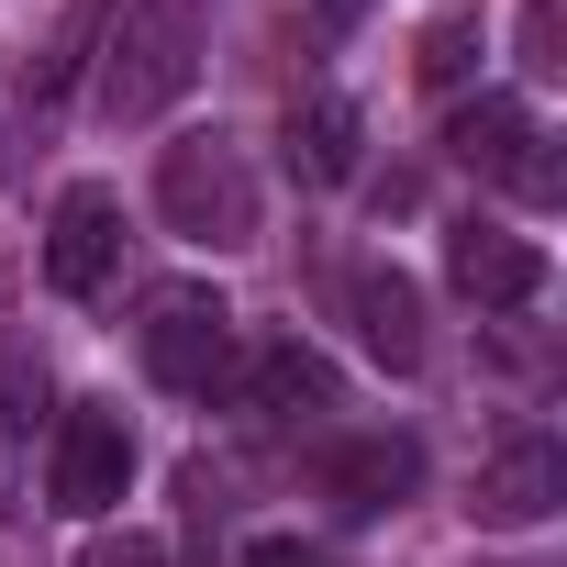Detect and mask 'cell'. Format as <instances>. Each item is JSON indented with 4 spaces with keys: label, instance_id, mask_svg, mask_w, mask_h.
Masks as SVG:
<instances>
[{
    "label": "cell",
    "instance_id": "6da1fadb",
    "mask_svg": "<svg viewBox=\"0 0 567 567\" xmlns=\"http://www.w3.org/2000/svg\"><path fill=\"white\" fill-rule=\"evenodd\" d=\"M189 79H200V0H134L123 34H112V68H101V112L156 123Z\"/></svg>",
    "mask_w": 567,
    "mask_h": 567
},
{
    "label": "cell",
    "instance_id": "7a4b0ae2",
    "mask_svg": "<svg viewBox=\"0 0 567 567\" xmlns=\"http://www.w3.org/2000/svg\"><path fill=\"white\" fill-rule=\"evenodd\" d=\"M156 212L189 245H256V167L234 134H178L156 167Z\"/></svg>",
    "mask_w": 567,
    "mask_h": 567
},
{
    "label": "cell",
    "instance_id": "3957f363",
    "mask_svg": "<svg viewBox=\"0 0 567 567\" xmlns=\"http://www.w3.org/2000/svg\"><path fill=\"white\" fill-rule=\"evenodd\" d=\"M145 368H156V390H212L223 368H234V312H223V290H156L145 301Z\"/></svg>",
    "mask_w": 567,
    "mask_h": 567
},
{
    "label": "cell",
    "instance_id": "277c9868",
    "mask_svg": "<svg viewBox=\"0 0 567 567\" xmlns=\"http://www.w3.org/2000/svg\"><path fill=\"white\" fill-rule=\"evenodd\" d=\"M123 489H134V434H123V412L79 401V412L56 423V467H45V501H56V512H112Z\"/></svg>",
    "mask_w": 567,
    "mask_h": 567
},
{
    "label": "cell",
    "instance_id": "5b68a950",
    "mask_svg": "<svg viewBox=\"0 0 567 567\" xmlns=\"http://www.w3.org/2000/svg\"><path fill=\"white\" fill-rule=\"evenodd\" d=\"M112 256H123V200L101 178H79L56 200V223H45V290L56 301H90L101 278H112Z\"/></svg>",
    "mask_w": 567,
    "mask_h": 567
},
{
    "label": "cell",
    "instance_id": "8992f818",
    "mask_svg": "<svg viewBox=\"0 0 567 567\" xmlns=\"http://www.w3.org/2000/svg\"><path fill=\"white\" fill-rule=\"evenodd\" d=\"M445 267L478 312H534L545 301V245L534 234H501V223H456L445 234Z\"/></svg>",
    "mask_w": 567,
    "mask_h": 567
},
{
    "label": "cell",
    "instance_id": "52a82bcc",
    "mask_svg": "<svg viewBox=\"0 0 567 567\" xmlns=\"http://www.w3.org/2000/svg\"><path fill=\"white\" fill-rule=\"evenodd\" d=\"M323 489H334V512L379 523V512H401V501L423 489V445H412V434H357V445L323 456Z\"/></svg>",
    "mask_w": 567,
    "mask_h": 567
},
{
    "label": "cell",
    "instance_id": "ba28073f",
    "mask_svg": "<svg viewBox=\"0 0 567 567\" xmlns=\"http://www.w3.org/2000/svg\"><path fill=\"white\" fill-rule=\"evenodd\" d=\"M567 501V456L556 434H512L489 467H478V523H545Z\"/></svg>",
    "mask_w": 567,
    "mask_h": 567
},
{
    "label": "cell",
    "instance_id": "9c48e42d",
    "mask_svg": "<svg viewBox=\"0 0 567 567\" xmlns=\"http://www.w3.org/2000/svg\"><path fill=\"white\" fill-rule=\"evenodd\" d=\"M346 312H357V346L379 368H423V290L401 267H357L346 278Z\"/></svg>",
    "mask_w": 567,
    "mask_h": 567
},
{
    "label": "cell",
    "instance_id": "30bf717a",
    "mask_svg": "<svg viewBox=\"0 0 567 567\" xmlns=\"http://www.w3.org/2000/svg\"><path fill=\"white\" fill-rule=\"evenodd\" d=\"M445 145H456V156H467L478 178H512V167H523V156L545 145V123H534V112H523L512 90H478V101H467V112L445 123Z\"/></svg>",
    "mask_w": 567,
    "mask_h": 567
},
{
    "label": "cell",
    "instance_id": "8fae6325",
    "mask_svg": "<svg viewBox=\"0 0 567 567\" xmlns=\"http://www.w3.org/2000/svg\"><path fill=\"white\" fill-rule=\"evenodd\" d=\"M245 401H256L267 423H290V412H334V368H323L301 334H278V346H256V368H245Z\"/></svg>",
    "mask_w": 567,
    "mask_h": 567
},
{
    "label": "cell",
    "instance_id": "7c38bea8",
    "mask_svg": "<svg viewBox=\"0 0 567 567\" xmlns=\"http://www.w3.org/2000/svg\"><path fill=\"white\" fill-rule=\"evenodd\" d=\"M357 134H368L357 101H346V90H312V101L290 112V167H301V178H357Z\"/></svg>",
    "mask_w": 567,
    "mask_h": 567
},
{
    "label": "cell",
    "instance_id": "4fadbf2b",
    "mask_svg": "<svg viewBox=\"0 0 567 567\" xmlns=\"http://www.w3.org/2000/svg\"><path fill=\"white\" fill-rule=\"evenodd\" d=\"M412 68H423L434 90H456V79L478 68V12H434V23H423V56H412Z\"/></svg>",
    "mask_w": 567,
    "mask_h": 567
},
{
    "label": "cell",
    "instance_id": "5bb4252c",
    "mask_svg": "<svg viewBox=\"0 0 567 567\" xmlns=\"http://www.w3.org/2000/svg\"><path fill=\"white\" fill-rule=\"evenodd\" d=\"M523 68H545V79L567 68V56H556V0H523Z\"/></svg>",
    "mask_w": 567,
    "mask_h": 567
},
{
    "label": "cell",
    "instance_id": "9a60e30c",
    "mask_svg": "<svg viewBox=\"0 0 567 567\" xmlns=\"http://www.w3.org/2000/svg\"><path fill=\"white\" fill-rule=\"evenodd\" d=\"M79 567H167V545H156V534H101Z\"/></svg>",
    "mask_w": 567,
    "mask_h": 567
},
{
    "label": "cell",
    "instance_id": "2e32d148",
    "mask_svg": "<svg viewBox=\"0 0 567 567\" xmlns=\"http://www.w3.org/2000/svg\"><path fill=\"white\" fill-rule=\"evenodd\" d=\"M34 390H45V379H34V357L12 346V357H0V434H12V423H23V401H34Z\"/></svg>",
    "mask_w": 567,
    "mask_h": 567
},
{
    "label": "cell",
    "instance_id": "e0dca14e",
    "mask_svg": "<svg viewBox=\"0 0 567 567\" xmlns=\"http://www.w3.org/2000/svg\"><path fill=\"white\" fill-rule=\"evenodd\" d=\"M234 567H323V556H312V545H301V534H256V545H245V556H234Z\"/></svg>",
    "mask_w": 567,
    "mask_h": 567
}]
</instances>
